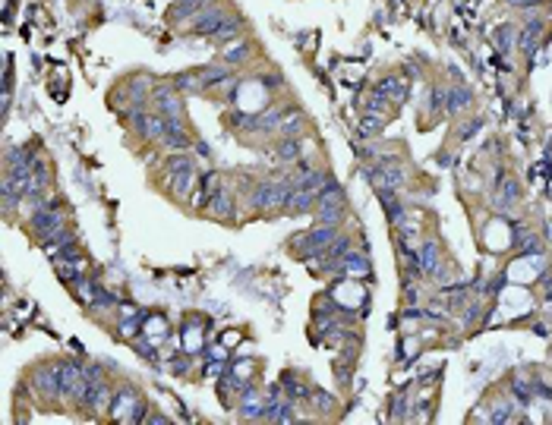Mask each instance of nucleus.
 <instances>
[{"instance_id": "nucleus-1", "label": "nucleus", "mask_w": 552, "mask_h": 425, "mask_svg": "<svg viewBox=\"0 0 552 425\" xmlns=\"http://www.w3.org/2000/svg\"><path fill=\"white\" fill-rule=\"evenodd\" d=\"M335 236H338L335 224H316L313 230L294 236V240H291V249H294V255H297V259H316V255L325 252L328 242H332Z\"/></svg>"}, {"instance_id": "nucleus-2", "label": "nucleus", "mask_w": 552, "mask_h": 425, "mask_svg": "<svg viewBox=\"0 0 552 425\" xmlns=\"http://www.w3.org/2000/svg\"><path fill=\"white\" fill-rule=\"evenodd\" d=\"M407 259L414 261L423 274H439L442 271V249H439V242H423L420 252H407Z\"/></svg>"}, {"instance_id": "nucleus-3", "label": "nucleus", "mask_w": 552, "mask_h": 425, "mask_svg": "<svg viewBox=\"0 0 552 425\" xmlns=\"http://www.w3.org/2000/svg\"><path fill=\"white\" fill-rule=\"evenodd\" d=\"M224 23H227V19H224V10H221V6H205L202 13H196L190 32H193V35H208V38H212Z\"/></svg>"}, {"instance_id": "nucleus-4", "label": "nucleus", "mask_w": 552, "mask_h": 425, "mask_svg": "<svg viewBox=\"0 0 552 425\" xmlns=\"http://www.w3.org/2000/svg\"><path fill=\"white\" fill-rule=\"evenodd\" d=\"M32 227H35V233L42 236L44 242H48L51 236H57L64 230V218L57 214V208H38V211L32 214Z\"/></svg>"}, {"instance_id": "nucleus-5", "label": "nucleus", "mask_w": 552, "mask_h": 425, "mask_svg": "<svg viewBox=\"0 0 552 425\" xmlns=\"http://www.w3.org/2000/svg\"><path fill=\"white\" fill-rule=\"evenodd\" d=\"M167 171H171V177H174V192L177 195H184L186 189L193 186V180H196V167H193L190 158H171Z\"/></svg>"}, {"instance_id": "nucleus-6", "label": "nucleus", "mask_w": 552, "mask_h": 425, "mask_svg": "<svg viewBox=\"0 0 552 425\" xmlns=\"http://www.w3.org/2000/svg\"><path fill=\"white\" fill-rule=\"evenodd\" d=\"M316 205H319V192L294 189V192L287 195V202H284V211L287 214H309V211H316Z\"/></svg>"}, {"instance_id": "nucleus-7", "label": "nucleus", "mask_w": 552, "mask_h": 425, "mask_svg": "<svg viewBox=\"0 0 552 425\" xmlns=\"http://www.w3.org/2000/svg\"><path fill=\"white\" fill-rule=\"evenodd\" d=\"M167 148H177V152H184V148L193 145L190 133L184 130V120H164V136H161Z\"/></svg>"}, {"instance_id": "nucleus-8", "label": "nucleus", "mask_w": 552, "mask_h": 425, "mask_svg": "<svg viewBox=\"0 0 552 425\" xmlns=\"http://www.w3.org/2000/svg\"><path fill=\"white\" fill-rule=\"evenodd\" d=\"M155 107H158V113L164 120H180V117H184V101H180V94H174L167 89H161L158 94H155Z\"/></svg>"}, {"instance_id": "nucleus-9", "label": "nucleus", "mask_w": 552, "mask_h": 425, "mask_svg": "<svg viewBox=\"0 0 552 425\" xmlns=\"http://www.w3.org/2000/svg\"><path fill=\"white\" fill-rule=\"evenodd\" d=\"M338 271L341 274H351V278H363V274H369V259L363 252H354V249H351V252L341 259Z\"/></svg>"}, {"instance_id": "nucleus-10", "label": "nucleus", "mask_w": 552, "mask_h": 425, "mask_svg": "<svg viewBox=\"0 0 552 425\" xmlns=\"http://www.w3.org/2000/svg\"><path fill=\"white\" fill-rule=\"evenodd\" d=\"M470 104H474V92L464 89V85H455V89L445 94V111L448 113H461V111H467Z\"/></svg>"}, {"instance_id": "nucleus-11", "label": "nucleus", "mask_w": 552, "mask_h": 425, "mask_svg": "<svg viewBox=\"0 0 552 425\" xmlns=\"http://www.w3.org/2000/svg\"><path fill=\"white\" fill-rule=\"evenodd\" d=\"M303 148H300V136H284L275 145V158L278 161H300Z\"/></svg>"}, {"instance_id": "nucleus-12", "label": "nucleus", "mask_w": 552, "mask_h": 425, "mask_svg": "<svg viewBox=\"0 0 552 425\" xmlns=\"http://www.w3.org/2000/svg\"><path fill=\"white\" fill-rule=\"evenodd\" d=\"M376 94H382V98H392V101H404V82L401 76H385L382 82H376Z\"/></svg>"}, {"instance_id": "nucleus-13", "label": "nucleus", "mask_w": 552, "mask_h": 425, "mask_svg": "<svg viewBox=\"0 0 552 425\" xmlns=\"http://www.w3.org/2000/svg\"><path fill=\"white\" fill-rule=\"evenodd\" d=\"M540 35H543V23H540V19L527 23V29L521 32V51L524 54H534L536 51V42H540Z\"/></svg>"}, {"instance_id": "nucleus-14", "label": "nucleus", "mask_w": 552, "mask_h": 425, "mask_svg": "<svg viewBox=\"0 0 552 425\" xmlns=\"http://www.w3.org/2000/svg\"><path fill=\"white\" fill-rule=\"evenodd\" d=\"M517 199H521V186H517V180H505L502 189H499V195H496V205H499V208H511Z\"/></svg>"}, {"instance_id": "nucleus-15", "label": "nucleus", "mask_w": 552, "mask_h": 425, "mask_svg": "<svg viewBox=\"0 0 552 425\" xmlns=\"http://www.w3.org/2000/svg\"><path fill=\"white\" fill-rule=\"evenodd\" d=\"M227 79H231L227 66H212V70H202V92L215 89V85H224Z\"/></svg>"}, {"instance_id": "nucleus-16", "label": "nucleus", "mask_w": 552, "mask_h": 425, "mask_svg": "<svg viewBox=\"0 0 552 425\" xmlns=\"http://www.w3.org/2000/svg\"><path fill=\"white\" fill-rule=\"evenodd\" d=\"M253 394V388L246 390V397H244V407H240V419H262V413H265V403L262 400H256Z\"/></svg>"}, {"instance_id": "nucleus-17", "label": "nucleus", "mask_w": 552, "mask_h": 425, "mask_svg": "<svg viewBox=\"0 0 552 425\" xmlns=\"http://www.w3.org/2000/svg\"><path fill=\"white\" fill-rule=\"evenodd\" d=\"M281 133H284V136H300L303 133V113L291 111L287 117H281Z\"/></svg>"}, {"instance_id": "nucleus-18", "label": "nucleus", "mask_w": 552, "mask_h": 425, "mask_svg": "<svg viewBox=\"0 0 552 425\" xmlns=\"http://www.w3.org/2000/svg\"><path fill=\"white\" fill-rule=\"evenodd\" d=\"M515 38H517V32H515V25H508V23H505L502 29L496 32V44H499L502 54H511V47H515Z\"/></svg>"}, {"instance_id": "nucleus-19", "label": "nucleus", "mask_w": 552, "mask_h": 425, "mask_svg": "<svg viewBox=\"0 0 552 425\" xmlns=\"http://www.w3.org/2000/svg\"><path fill=\"white\" fill-rule=\"evenodd\" d=\"M240 29H244V23H240V19H227V23H224V25H221V29H218V32H215V35H212V38H215V42H231V38H234V35H237V32H240Z\"/></svg>"}, {"instance_id": "nucleus-20", "label": "nucleus", "mask_w": 552, "mask_h": 425, "mask_svg": "<svg viewBox=\"0 0 552 425\" xmlns=\"http://www.w3.org/2000/svg\"><path fill=\"white\" fill-rule=\"evenodd\" d=\"M382 126H385V117H379V113H366L363 117V123H360V133L363 136H376V133H382Z\"/></svg>"}, {"instance_id": "nucleus-21", "label": "nucleus", "mask_w": 552, "mask_h": 425, "mask_svg": "<svg viewBox=\"0 0 552 425\" xmlns=\"http://www.w3.org/2000/svg\"><path fill=\"white\" fill-rule=\"evenodd\" d=\"M246 57H250V44H234L231 51H224V63H227V66L244 63Z\"/></svg>"}, {"instance_id": "nucleus-22", "label": "nucleus", "mask_w": 552, "mask_h": 425, "mask_svg": "<svg viewBox=\"0 0 552 425\" xmlns=\"http://www.w3.org/2000/svg\"><path fill=\"white\" fill-rule=\"evenodd\" d=\"M212 202H215L212 211L218 214V218H231V199H227L224 192H215V195H212Z\"/></svg>"}, {"instance_id": "nucleus-23", "label": "nucleus", "mask_w": 552, "mask_h": 425, "mask_svg": "<svg viewBox=\"0 0 552 425\" xmlns=\"http://www.w3.org/2000/svg\"><path fill=\"white\" fill-rule=\"evenodd\" d=\"M508 6H517V10H536V6H543L546 0H505Z\"/></svg>"}, {"instance_id": "nucleus-24", "label": "nucleus", "mask_w": 552, "mask_h": 425, "mask_svg": "<svg viewBox=\"0 0 552 425\" xmlns=\"http://www.w3.org/2000/svg\"><path fill=\"white\" fill-rule=\"evenodd\" d=\"M313 400H316V407H319V409H332L335 397L332 394H322V390H313Z\"/></svg>"}, {"instance_id": "nucleus-25", "label": "nucleus", "mask_w": 552, "mask_h": 425, "mask_svg": "<svg viewBox=\"0 0 552 425\" xmlns=\"http://www.w3.org/2000/svg\"><path fill=\"white\" fill-rule=\"evenodd\" d=\"M480 126H483L480 120H476V123H474V120H470V123H467V130L461 133V139H470V136H474V133H480Z\"/></svg>"}]
</instances>
